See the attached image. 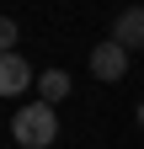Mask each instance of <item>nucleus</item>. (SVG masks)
<instances>
[{
  "instance_id": "39448f33",
  "label": "nucleus",
  "mask_w": 144,
  "mask_h": 149,
  "mask_svg": "<svg viewBox=\"0 0 144 149\" xmlns=\"http://www.w3.org/2000/svg\"><path fill=\"white\" fill-rule=\"evenodd\" d=\"M64 96H69V74H64V69H43V74H38V101L59 107Z\"/></svg>"
},
{
  "instance_id": "f03ea898",
  "label": "nucleus",
  "mask_w": 144,
  "mask_h": 149,
  "mask_svg": "<svg viewBox=\"0 0 144 149\" xmlns=\"http://www.w3.org/2000/svg\"><path fill=\"white\" fill-rule=\"evenodd\" d=\"M91 74H96V80H123V74H128V48L112 43V37L96 43L91 48Z\"/></svg>"
},
{
  "instance_id": "7ed1b4c3",
  "label": "nucleus",
  "mask_w": 144,
  "mask_h": 149,
  "mask_svg": "<svg viewBox=\"0 0 144 149\" xmlns=\"http://www.w3.org/2000/svg\"><path fill=\"white\" fill-rule=\"evenodd\" d=\"M32 80H38V69H32L22 53H0V96H22Z\"/></svg>"
},
{
  "instance_id": "f257e3e1",
  "label": "nucleus",
  "mask_w": 144,
  "mask_h": 149,
  "mask_svg": "<svg viewBox=\"0 0 144 149\" xmlns=\"http://www.w3.org/2000/svg\"><path fill=\"white\" fill-rule=\"evenodd\" d=\"M11 139L22 144V149H48L53 139H59V112H53L48 101L16 107V117H11Z\"/></svg>"
},
{
  "instance_id": "0eeeda50",
  "label": "nucleus",
  "mask_w": 144,
  "mask_h": 149,
  "mask_svg": "<svg viewBox=\"0 0 144 149\" xmlns=\"http://www.w3.org/2000/svg\"><path fill=\"white\" fill-rule=\"evenodd\" d=\"M139 128H144V101H139Z\"/></svg>"
},
{
  "instance_id": "20e7f679",
  "label": "nucleus",
  "mask_w": 144,
  "mask_h": 149,
  "mask_svg": "<svg viewBox=\"0 0 144 149\" xmlns=\"http://www.w3.org/2000/svg\"><path fill=\"white\" fill-rule=\"evenodd\" d=\"M112 43H123V48H144V6H123L117 11V22H112Z\"/></svg>"
},
{
  "instance_id": "423d86ee",
  "label": "nucleus",
  "mask_w": 144,
  "mask_h": 149,
  "mask_svg": "<svg viewBox=\"0 0 144 149\" xmlns=\"http://www.w3.org/2000/svg\"><path fill=\"white\" fill-rule=\"evenodd\" d=\"M0 53H16V22L0 16Z\"/></svg>"
}]
</instances>
